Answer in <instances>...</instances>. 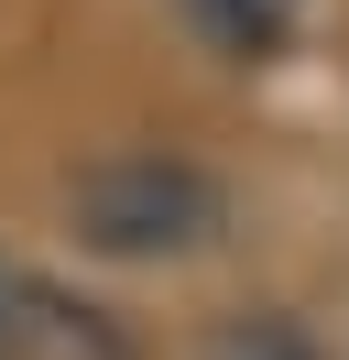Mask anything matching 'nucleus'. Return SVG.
Returning <instances> with one entry per match:
<instances>
[{
	"mask_svg": "<svg viewBox=\"0 0 349 360\" xmlns=\"http://www.w3.org/2000/svg\"><path fill=\"white\" fill-rule=\"evenodd\" d=\"M0 360H142V338L109 306H87L55 273H22L0 251Z\"/></svg>",
	"mask_w": 349,
	"mask_h": 360,
	"instance_id": "2",
	"label": "nucleus"
},
{
	"mask_svg": "<svg viewBox=\"0 0 349 360\" xmlns=\"http://www.w3.org/2000/svg\"><path fill=\"white\" fill-rule=\"evenodd\" d=\"M77 219L99 251H186L218 229V186L174 153H131V164H99L77 186Z\"/></svg>",
	"mask_w": 349,
	"mask_h": 360,
	"instance_id": "1",
	"label": "nucleus"
},
{
	"mask_svg": "<svg viewBox=\"0 0 349 360\" xmlns=\"http://www.w3.org/2000/svg\"><path fill=\"white\" fill-rule=\"evenodd\" d=\"M208 360H317V349L295 338V316H240V328H218Z\"/></svg>",
	"mask_w": 349,
	"mask_h": 360,
	"instance_id": "4",
	"label": "nucleus"
},
{
	"mask_svg": "<svg viewBox=\"0 0 349 360\" xmlns=\"http://www.w3.org/2000/svg\"><path fill=\"white\" fill-rule=\"evenodd\" d=\"M196 22H208L229 55H251V66H262V55H284V44H295L305 0H196Z\"/></svg>",
	"mask_w": 349,
	"mask_h": 360,
	"instance_id": "3",
	"label": "nucleus"
}]
</instances>
